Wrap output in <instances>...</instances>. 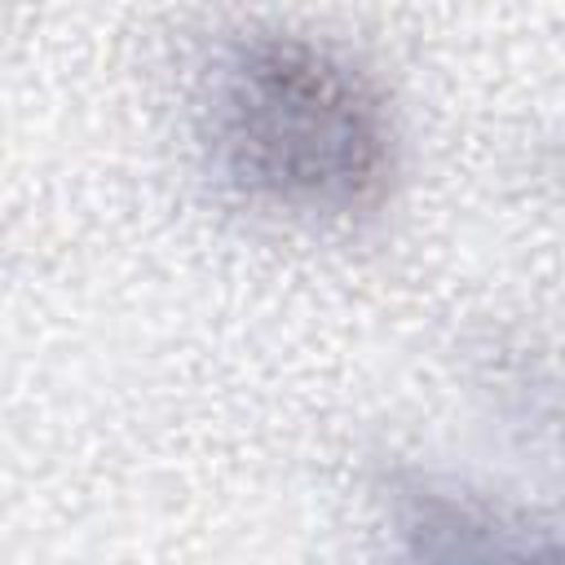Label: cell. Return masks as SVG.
Segmentation results:
<instances>
[{"label": "cell", "mask_w": 565, "mask_h": 565, "mask_svg": "<svg viewBox=\"0 0 565 565\" xmlns=\"http://www.w3.org/2000/svg\"><path fill=\"white\" fill-rule=\"evenodd\" d=\"M203 128L225 181L274 212L353 216L384 199L397 163L380 88L305 35H243L221 49Z\"/></svg>", "instance_id": "6da1fadb"}]
</instances>
